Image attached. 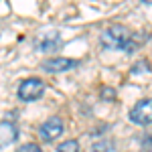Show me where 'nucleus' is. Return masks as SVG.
<instances>
[{
  "mask_svg": "<svg viewBox=\"0 0 152 152\" xmlns=\"http://www.w3.org/2000/svg\"><path fill=\"white\" fill-rule=\"evenodd\" d=\"M102 45L105 49H116V51H134L138 47L136 43V35H132L126 26H107L104 33H102Z\"/></svg>",
  "mask_w": 152,
  "mask_h": 152,
  "instance_id": "obj_1",
  "label": "nucleus"
},
{
  "mask_svg": "<svg viewBox=\"0 0 152 152\" xmlns=\"http://www.w3.org/2000/svg\"><path fill=\"white\" fill-rule=\"evenodd\" d=\"M45 91V85L41 79H35V77H31V79H24L20 85H18V97L23 99V102H35L39 99L41 95Z\"/></svg>",
  "mask_w": 152,
  "mask_h": 152,
  "instance_id": "obj_2",
  "label": "nucleus"
},
{
  "mask_svg": "<svg viewBox=\"0 0 152 152\" xmlns=\"http://www.w3.org/2000/svg\"><path fill=\"white\" fill-rule=\"evenodd\" d=\"M130 120L136 124H152V99H140L132 107Z\"/></svg>",
  "mask_w": 152,
  "mask_h": 152,
  "instance_id": "obj_3",
  "label": "nucleus"
},
{
  "mask_svg": "<svg viewBox=\"0 0 152 152\" xmlns=\"http://www.w3.org/2000/svg\"><path fill=\"white\" fill-rule=\"evenodd\" d=\"M61 132H63V122L59 118H51V120H47L41 126V138L51 142V140H55V138H59Z\"/></svg>",
  "mask_w": 152,
  "mask_h": 152,
  "instance_id": "obj_4",
  "label": "nucleus"
},
{
  "mask_svg": "<svg viewBox=\"0 0 152 152\" xmlns=\"http://www.w3.org/2000/svg\"><path fill=\"white\" fill-rule=\"evenodd\" d=\"M18 138V128L10 122H0V148L10 146Z\"/></svg>",
  "mask_w": 152,
  "mask_h": 152,
  "instance_id": "obj_5",
  "label": "nucleus"
},
{
  "mask_svg": "<svg viewBox=\"0 0 152 152\" xmlns=\"http://www.w3.org/2000/svg\"><path fill=\"white\" fill-rule=\"evenodd\" d=\"M77 65V61H73V59H49V61H45L43 63V69L45 71H51V73H61V71H69L73 69Z\"/></svg>",
  "mask_w": 152,
  "mask_h": 152,
  "instance_id": "obj_6",
  "label": "nucleus"
},
{
  "mask_svg": "<svg viewBox=\"0 0 152 152\" xmlns=\"http://www.w3.org/2000/svg\"><path fill=\"white\" fill-rule=\"evenodd\" d=\"M37 49L39 51H55V49H59V35L57 33H47V35L39 37Z\"/></svg>",
  "mask_w": 152,
  "mask_h": 152,
  "instance_id": "obj_7",
  "label": "nucleus"
},
{
  "mask_svg": "<svg viewBox=\"0 0 152 152\" xmlns=\"http://www.w3.org/2000/svg\"><path fill=\"white\" fill-rule=\"evenodd\" d=\"M57 152H79V144H77V140H67L59 144Z\"/></svg>",
  "mask_w": 152,
  "mask_h": 152,
  "instance_id": "obj_8",
  "label": "nucleus"
},
{
  "mask_svg": "<svg viewBox=\"0 0 152 152\" xmlns=\"http://www.w3.org/2000/svg\"><path fill=\"white\" fill-rule=\"evenodd\" d=\"M107 150H110V142H105V140L94 142V152H107Z\"/></svg>",
  "mask_w": 152,
  "mask_h": 152,
  "instance_id": "obj_9",
  "label": "nucleus"
},
{
  "mask_svg": "<svg viewBox=\"0 0 152 152\" xmlns=\"http://www.w3.org/2000/svg\"><path fill=\"white\" fill-rule=\"evenodd\" d=\"M16 152H43V150H41L39 144H23Z\"/></svg>",
  "mask_w": 152,
  "mask_h": 152,
  "instance_id": "obj_10",
  "label": "nucleus"
},
{
  "mask_svg": "<svg viewBox=\"0 0 152 152\" xmlns=\"http://www.w3.org/2000/svg\"><path fill=\"white\" fill-rule=\"evenodd\" d=\"M140 152H152V136H146L144 140H142V148Z\"/></svg>",
  "mask_w": 152,
  "mask_h": 152,
  "instance_id": "obj_11",
  "label": "nucleus"
},
{
  "mask_svg": "<svg viewBox=\"0 0 152 152\" xmlns=\"http://www.w3.org/2000/svg\"><path fill=\"white\" fill-rule=\"evenodd\" d=\"M140 71H146V73H148V71H150V67H148L144 61H140V63H138V65L132 69V73H140Z\"/></svg>",
  "mask_w": 152,
  "mask_h": 152,
  "instance_id": "obj_12",
  "label": "nucleus"
},
{
  "mask_svg": "<svg viewBox=\"0 0 152 152\" xmlns=\"http://www.w3.org/2000/svg\"><path fill=\"white\" fill-rule=\"evenodd\" d=\"M142 2H146V4H152V0H142Z\"/></svg>",
  "mask_w": 152,
  "mask_h": 152,
  "instance_id": "obj_13",
  "label": "nucleus"
}]
</instances>
